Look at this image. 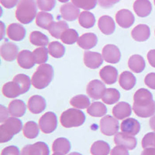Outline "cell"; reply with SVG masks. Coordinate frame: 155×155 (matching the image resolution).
Masks as SVG:
<instances>
[{
  "label": "cell",
  "mask_w": 155,
  "mask_h": 155,
  "mask_svg": "<svg viewBox=\"0 0 155 155\" xmlns=\"http://www.w3.org/2000/svg\"><path fill=\"white\" fill-rule=\"evenodd\" d=\"M9 113L7 111L6 108L4 106H0V114H1V119H0V122L1 123H4L6 120H8L9 117Z\"/></svg>",
  "instance_id": "cell-52"
},
{
  "label": "cell",
  "mask_w": 155,
  "mask_h": 155,
  "mask_svg": "<svg viewBox=\"0 0 155 155\" xmlns=\"http://www.w3.org/2000/svg\"><path fill=\"white\" fill-rule=\"evenodd\" d=\"M50 150L48 144L39 141L34 144H28L22 149L20 155H49Z\"/></svg>",
  "instance_id": "cell-8"
},
{
  "label": "cell",
  "mask_w": 155,
  "mask_h": 155,
  "mask_svg": "<svg viewBox=\"0 0 155 155\" xmlns=\"http://www.w3.org/2000/svg\"><path fill=\"white\" fill-rule=\"evenodd\" d=\"M69 29L68 24L65 21L54 22L49 28L50 34L56 39H61L62 34L66 30Z\"/></svg>",
  "instance_id": "cell-32"
},
{
  "label": "cell",
  "mask_w": 155,
  "mask_h": 155,
  "mask_svg": "<svg viewBox=\"0 0 155 155\" xmlns=\"http://www.w3.org/2000/svg\"><path fill=\"white\" fill-rule=\"evenodd\" d=\"M137 79L136 77L130 71H124L120 74L119 78V83L121 88L124 90H130L135 86Z\"/></svg>",
  "instance_id": "cell-29"
},
{
  "label": "cell",
  "mask_w": 155,
  "mask_h": 155,
  "mask_svg": "<svg viewBox=\"0 0 155 155\" xmlns=\"http://www.w3.org/2000/svg\"><path fill=\"white\" fill-rule=\"evenodd\" d=\"M60 121L65 128L78 127L85 123V115L79 109H68L61 115Z\"/></svg>",
  "instance_id": "cell-5"
},
{
  "label": "cell",
  "mask_w": 155,
  "mask_h": 155,
  "mask_svg": "<svg viewBox=\"0 0 155 155\" xmlns=\"http://www.w3.org/2000/svg\"><path fill=\"white\" fill-rule=\"evenodd\" d=\"M78 34L75 30L68 29L62 34L61 40L65 44H73L78 40Z\"/></svg>",
  "instance_id": "cell-43"
},
{
  "label": "cell",
  "mask_w": 155,
  "mask_h": 155,
  "mask_svg": "<svg viewBox=\"0 0 155 155\" xmlns=\"http://www.w3.org/2000/svg\"><path fill=\"white\" fill-rule=\"evenodd\" d=\"M39 127L44 134H51L58 127V118L53 112H48L39 120Z\"/></svg>",
  "instance_id": "cell-6"
},
{
  "label": "cell",
  "mask_w": 155,
  "mask_h": 155,
  "mask_svg": "<svg viewBox=\"0 0 155 155\" xmlns=\"http://www.w3.org/2000/svg\"><path fill=\"white\" fill-rule=\"evenodd\" d=\"M40 127L34 121H28L23 128V135L28 139H34L39 135Z\"/></svg>",
  "instance_id": "cell-37"
},
{
  "label": "cell",
  "mask_w": 155,
  "mask_h": 155,
  "mask_svg": "<svg viewBox=\"0 0 155 155\" xmlns=\"http://www.w3.org/2000/svg\"><path fill=\"white\" fill-rule=\"evenodd\" d=\"M78 22L83 28H92L95 25V17L92 12H88V11H83L80 13L79 17H78Z\"/></svg>",
  "instance_id": "cell-36"
},
{
  "label": "cell",
  "mask_w": 155,
  "mask_h": 155,
  "mask_svg": "<svg viewBox=\"0 0 155 155\" xmlns=\"http://www.w3.org/2000/svg\"><path fill=\"white\" fill-rule=\"evenodd\" d=\"M71 105L75 109H88L90 106V100L85 95H78L73 97L70 100Z\"/></svg>",
  "instance_id": "cell-40"
},
{
  "label": "cell",
  "mask_w": 155,
  "mask_h": 155,
  "mask_svg": "<svg viewBox=\"0 0 155 155\" xmlns=\"http://www.w3.org/2000/svg\"><path fill=\"white\" fill-rule=\"evenodd\" d=\"M102 58L108 63L117 64L121 58V53L118 47L107 44L102 49Z\"/></svg>",
  "instance_id": "cell-10"
},
{
  "label": "cell",
  "mask_w": 155,
  "mask_h": 155,
  "mask_svg": "<svg viewBox=\"0 0 155 155\" xmlns=\"http://www.w3.org/2000/svg\"><path fill=\"white\" fill-rule=\"evenodd\" d=\"M0 2L2 6L6 9H12L19 3V0H0Z\"/></svg>",
  "instance_id": "cell-51"
},
{
  "label": "cell",
  "mask_w": 155,
  "mask_h": 155,
  "mask_svg": "<svg viewBox=\"0 0 155 155\" xmlns=\"http://www.w3.org/2000/svg\"><path fill=\"white\" fill-rule=\"evenodd\" d=\"M120 128L123 133L130 136H135L139 134L140 130V124L135 119L128 118L122 122Z\"/></svg>",
  "instance_id": "cell-20"
},
{
  "label": "cell",
  "mask_w": 155,
  "mask_h": 155,
  "mask_svg": "<svg viewBox=\"0 0 155 155\" xmlns=\"http://www.w3.org/2000/svg\"><path fill=\"white\" fill-rule=\"evenodd\" d=\"M77 43L80 48L88 51L96 46L98 43V37L93 33H87L81 35L78 38Z\"/></svg>",
  "instance_id": "cell-23"
},
{
  "label": "cell",
  "mask_w": 155,
  "mask_h": 155,
  "mask_svg": "<svg viewBox=\"0 0 155 155\" xmlns=\"http://www.w3.org/2000/svg\"><path fill=\"white\" fill-rule=\"evenodd\" d=\"M46 100L41 95H33L29 99L28 109L34 114H40L46 109Z\"/></svg>",
  "instance_id": "cell-16"
},
{
  "label": "cell",
  "mask_w": 155,
  "mask_h": 155,
  "mask_svg": "<svg viewBox=\"0 0 155 155\" xmlns=\"http://www.w3.org/2000/svg\"><path fill=\"white\" fill-rule=\"evenodd\" d=\"M149 124H150V128H151L152 130L155 132V115H153L151 118H150Z\"/></svg>",
  "instance_id": "cell-55"
},
{
  "label": "cell",
  "mask_w": 155,
  "mask_h": 155,
  "mask_svg": "<svg viewBox=\"0 0 155 155\" xmlns=\"http://www.w3.org/2000/svg\"><path fill=\"white\" fill-rule=\"evenodd\" d=\"M132 113V108L130 105L125 102H119L113 109V115L117 120H124L130 116Z\"/></svg>",
  "instance_id": "cell-22"
},
{
  "label": "cell",
  "mask_w": 155,
  "mask_h": 155,
  "mask_svg": "<svg viewBox=\"0 0 155 155\" xmlns=\"http://www.w3.org/2000/svg\"><path fill=\"white\" fill-rule=\"evenodd\" d=\"M134 9L140 17H147L152 11V5L149 0H136L134 3Z\"/></svg>",
  "instance_id": "cell-24"
},
{
  "label": "cell",
  "mask_w": 155,
  "mask_h": 155,
  "mask_svg": "<svg viewBox=\"0 0 155 155\" xmlns=\"http://www.w3.org/2000/svg\"><path fill=\"white\" fill-rule=\"evenodd\" d=\"M90 152L92 155H108L110 152V147L106 141H95L91 147Z\"/></svg>",
  "instance_id": "cell-33"
},
{
  "label": "cell",
  "mask_w": 155,
  "mask_h": 155,
  "mask_svg": "<svg viewBox=\"0 0 155 155\" xmlns=\"http://www.w3.org/2000/svg\"><path fill=\"white\" fill-rule=\"evenodd\" d=\"M106 85L99 80H92L87 85L86 92L88 96L92 99L97 100L102 99L105 92H106Z\"/></svg>",
  "instance_id": "cell-9"
},
{
  "label": "cell",
  "mask_w": 155,
  "mask_h": 155,
  "mask_svg": "<svg viewBox=\"0 0 155 155\" xmlns=\"http://www.w3.org/2000/svg\"><path fill=\"white\" fill-rule=\"evenodd\" d=\"M38 8L42 11H51L56 5V0H37Z\"/></svg>",
  "instance_id": "cell-45"
},
{
  "label": "cell",
  "mask_w": 155,
  "mask_h": 155,
  "mask_svg": "<svg viewBox=\"0 0 155 155\" xmlns=\"http://www.w3.org/2000/svg\"><path fill=\"white\" fill-rule=\"evenodd\" d=\"M120 1V0H98V3L101 7L110 8Z\"/></svg>",
  "instance_id": "cell-50"
},
{
  "label": "cell",
  "mask_w": 155,
  "mask_h": 155,
  "mask_svg": "<svg viewBox=\"0 0 155 155\" xmlns=\"http://www.w3.org/2000/svg\"><path fill=\"white\" fill-rule=\"evenodd\" d=\"M145 66L146 63L144 59L139 54L132 55L128 61V67L135 73L142 72L144 70Z\"/></svg>",
  "instance_id": "cell-28"
},
{
  "label": "cell",
  "mask_w": 155,
  "mask_h": 155,
  "mask_svg": "<svg viewBox=\"0 0 155 155\" xmlns=\"http://www.w3.org/2000/svg\"><path fill=\"white\" fill-rule=\"evenodd\" d=\"M7 36L10 40L21 41L26 37V30L19 23H11L7 27Z\"/></svg>",
  "instance_id": "cell-19"
},
{
  "label": "cell",
  "mask_w": 155,
  "mask_h": 155,
  "mask_svg": "<svg viewBox=\"0 0 155 155\" xmlns=\"http://www.w3.org/2000/svg\"><path fill=\"white\" fill-rule=\"evenodd\" d=\"M48 54H49L48 49H47L45 47H41L34 50L33 51V54H34L36 64H43L46 63L48 60Z\"/></svg>",
  "instance_id": "cell-42"
},
{
  "label": "cell",
  "mask_w": 155,
  "mask_h": 155,
  "mask_svg": "<svg viewBox=\"0 0 155 155\" xmlns=\"http://www.w3.org/2000/svg\"><path fill=\"white\" fill-rule=\"evenodd\" d=\"M54 78V68L51 64H43L37 68L31 78L32 85L37 89L48 87Z\"/></svg>",
  "instance_id": "cell-3"
},
{
  "label": "cell",
  "mask_w": 155,
  "mask_h": 155,
  "mask_svg": "<svg viewBox=\"0 0 155 155\" xmlns=\"http://www.w3.org/2000/svg\"><path fill=\"white\" fill-rule=\"evenodd\" d=\"M153 2H154V5H155V0H153Z\"/></svg>",
  "instance_id": "cell-59"
},
{
  "label": "cell",
  "mask_w": 155,
  "mask_h": 155,
  "mask_svg": "<svg viewBox=\"0 0 155 155\" xmlns=\"http://www.w3.org/2000/svg\"><path fill=\"white\" fill-rule=\"evenodd\" d=\"M58 1H59V2H63V3H67L69 0H58Z\"/></svg>",
  "instance_id": "cell-57"
},
{
  "label": "cell",
  "mask_w": 155,
  "mask_h": 155,
  "mask_svg": "<svg viewBox=\"0 0 155 155\" xmlns=\"http://www.w3.org/2000/svg\"><path fill=\"white\" fill-rule=\"evenodd\" d=\"M87 113L93 117H101L106 114L107 108L102 102H92L87 109Z\"/></svg>",
  "instance_id": "cell-34"
},
{
  "label": "cell",
  "mask_w": 155,
  "mask_h": 155,
  "mask_svg": "<svg viewBox=\"0 0 155 155\" xmlns=\"http://www.w3.org/2000/svg\"><path fill=\"white\" fill-rule=\"evenodd\" d=\"M2 92L5 97L9 98V99H14L23 94L20 87L14 81L5 83L2 86Z\"/></svg>",
  "instance_id": "cell-27"
},
{
  "label": "cell",
  "mask_w": 155,
  "mask_h": 155,
  "mask_svg": "<svg viewBox=\"0 0 155 155\" xmlns=\"http://www.w3.org/2000/svg\"><path fill=\"white\" fill-rule=\"evenodd\" d=\"M154 34H155V31H154Z\"/></svg>",
  "instance_id": "cell-60"
},
{
  "label": "cell",
  "mask_w": 155,
  "mask_h": 155,
  "mask_svg": "<svg viewBox=\"0 0 155 155\" xmlns=\"http://www.w3.org/2000/svg\"><path fill=\"white\" fill-rule=\"evenodd\" d=\"M22 128H23L22 121L16 117L12 116L6 120L0 126V142L5 143L12 140L13 136L21 131Z\"/></svg>",
  "instance_id": "cell-4"
},
{
  "label": "cell",
  "mask_w": 155,
  "mask_h": 155,
  "mask_svg": "<svg viewBox=\"0 0 155 155\" xmlns=\"http://www.w3.org/2000/svg\"><path fill=\"white\" fill-rule=\"evenodd\" d=\"M144 83L151 89H155V73H149L144 78Z\"/></svg>",
  "instance_id": "cell-47"
},
{
  "label": "cell",
  "mask_w": 155,
  "mask_h": 155,
  "mask_svg": "<svg viewBox=\"0 0 155 155\" xmlns=\"http://www.w3.org/2000/svg\"><path fill=\"white\" fill-rule=\"evenodd\" d=\"M48 52L54 58H61L65 53V48L58 41H53L48 45Z\"/></svg>",
  "instance_id": "cell-39"
},
{
  "label": "cell",
  "mask_w": 155,
  "mask_h": 155,
  "mask_svg": "<svg viewBox=\"0 0 155 155\" xmlns=\"http://www.w3.org/2000/svg\"><path fill=\"white\" fill-rule=\"evenodd\" d=\"M70 141L64 137H59L54 141L52 145V150L54 152L61 153L64 155L67 154L71 150Z\"/></svg>",
  "instance_id": "cell-31"
},
{
  "label": "cell",
  "mask_w": 155,
  "mask_h": 155,
  "mask_svg": "<svg viewBox=\"0 0 155 155\" xmlns=\"http://www.w3.org/2000/svg\"><path fill=\"white\" fill-rule=\"evenodd\" d=\"M134 101L133 109L137 116L147 118L155 115V102L149 90L140 88L134 94Z\"/></svg>",
  "instance_id": "cell-1"
},
{
  "label": "cell",
  "mask_w": 155,
  "mask_h": 155,
  "mask_svg": "<svg viewBox=\"0 0 155 155\" xmlns=\"http://www.w3.org/2000/svg\"><path fill=\"white\" fill-rule=\"evenodd\" d=\"M114 142L116 145L124 147L128 150H134L137 143L135 137L123 132H117L115 134Z\"/></svg>",
  "instance_id": "cell-11"
},
{
  "label": "cell",
  "mask_w": 155,
  "mask_h": 155,
  "mask_svg": "<svg viewBox=\"0 0 155 155\" xmlns=\"http://www.w3.org/2000/svg\"><path fill=\"white\" fill-rule=\"evenodd\" d=\"M37 12L35 0H19L16 10V17L23 24H29L37 16Z\"/></svg>",
  "instance_id": "cell-2"
},
{
  "label": "cell",
  "mask_w": 155,
  "mask_h": 155,
  "mask_svg": "<svg viewBox=\"0 0 155 155\" xmlns=\"http://www.w3.org/2000/svg\"><path fill=\"white\" fill-rule=\"evenodd\" d=\"M141 155H155V148H144V150H143V151H142V153H141Z\"/></svg>",
  "instance_id": "cell-54"
},
{
  "label": "cell",
  "mask_w": 155,
  "mask_h": 155,
  "mask_svg": "<svg viewBox=\"0 0 155 155\" xmlns=\"http://www.w3.org/2000/svg\"><path fill=\"white\" fill-rule=\"evenodd\" d=\"M13 81L19 85V86L21 88L23 94L28 92L32 84L30 78L24 74H19L16 75L13 78Z\"/></svg>",
  "instance_id": "cell-41"
},
{
  "label": "cell",
  "mask_w": 155,
  "mask_h": 155,
  "mask_svg": "<svg viewBox=\"0 0 155 155\" xmlns=\"http://www.w3.org/2000/svg\"><path fill=\"white\" fill-rule=\"evenodd\" d=\"M9 115L13 117H22L27 111V106L23 101L20 99H15L9 104L8 106Z\"/></svg>",
  "instance_id": "cell-26"
},
{
  "label": "cell",
  "mask_w": 155,
  "mask_h": 155,
  "mask_svg": "<svg viewBox=\"0 0 155 155\" xmlns=\"http://www.w3.org/2000/svg\"><path fill=\"white\" fill-rule=\"evenodd\" d=\"M119 128L120 125L118 120L109 115H106L100 120V130L104 135L109 137L115 135L118 132Z\"/></svg>",
  "instance_id": "cell-7"
},
{
  "label": "cell",
  "mask_w": 155,
  "mask_h": 155,
  "mask_svg": "<svg viewBox=\"0 0 155 155\" xmlns=\"http://www.w3.org/2000/svg\"><path fill=\"white\" fill-rule=\"evenodd\" d=\"M147 60L153 68H155V49L150 50L147 53Z\"/></svg>",
  "instance_id": "cell-53"
},
{
  "label": "cell",
  "mask_w": 155,
  "mask_h": 155,
  "mask_svg": "<svg viewBox=\"0 0 155 155\" xmlns=\"http://www.w3.org/2000/svg\"><path fill=\"white\" fill-rule=\"evenodd\" d=\"M68 155H82L80 153H78V152H72V153H70Z\"/></svg>",
  "instance_id": "cell-56"
},
{
  "label": "cell",
  "mask_w": 155,
  "mask_h": 155,
  "mask_svg": "<svg viewBox=\"0 0 155 155\" xmlns=\"http://www.w3.org/2000/svg\"><path fill=\"white\" fill-rule=\"evenodd\" d=\"M54 23L53 16L44 11L38 12L36 17V24L44 30H49L52 23Z\"/></svg>",
  "instance_id": "cell-30"
},
{
  "label": "cell",
  "mask_w": 155,
  "mask_h": 155,
  "mask_svg": "<svg viewBox=\"0 0 155 155\" xmlns=\"http://www.w3.org/2000/svg\"><path fill=\"white\" fill-rule=\"evenodd\" d=\"M99 76L107 85H113L118 79V71L116 68L107 65L102 68L99 71Z\"/></svg>",
  "instance_id": "cell-17"
},
{
  "label": "cell",
  "mask_w": 155,
  "mask_h": 155,
  "mask_svg": "<svg viewBox=\"0 0 155 155\" xmlns=\"http://www.w3.org/2000/svg\"><path fill=\"white\" fill-rule=\"evenodd\" d=\"M71 2L78 8L88 11L93 9L96 6L97 0H71Z\"/></svg>",
  "instance_id": "cell-44"
},
{
  "label": "cell",
  "mask_w": 155,
  "mask_h": 155,
  "mask_svg": "<svg viewBox=\"0 0 155 155\" xmlns=\"http://www.w3.org/2000/svg\"><path fill=\"white\" fill-rule=\"evenodd\" d=\"M60 12L62 18L67 21H74L79 17L80 10L71 2L62 5L60 8Z\"/></svg>",
  "instance_id": "cell-15"
},
{
  "label": "cell",
  "mask_w": 155,
  "mask_h": 155,
  "mask_svg": "<svg viewBox=\"0 0 155 155\" xmlns=\"http://www.w3.org/2000/svg\"><path fill=\"white\" fill-rule=\"evenodd\" d=\"M110 155H130V153L127 148L120 145H117L110 151Z\"/></svg>",
  "instance_id": "cell-49"
},
{
  "label": "cell",
  "mask_w": 155,
  "mask_h": 155,
  "mask_svg": "<svg viewBox=\"0 0 155 155\" xmlns=\"http://www.w3.org/2000/svg\"><path fill=\"white\" fill-rule=\"evenodd\" d=\"M1 155H19V150L16 146L6 147L2 150Z\"/></svg>",
  "instance_id": "cell-48"
},
{
  "label": "cell",
  "mask_w": 155,
  "mask_h": 155,
  "mask_svg": "<svg viewBox=\"0 0 155 155\" xmlns=\"http://www.w3.org/2000/svg\"><path fill=\"white\" fill-rule=\"evenodd\" d=\"M52 155H64V154L61 153H58V152H54Z\"/></svg>",
  "instance_id": "cell-58"
},
{
  "label": "cell",
  "mask_w": 155,
  "mask_h": 155,
  "mask_svg": "<svg viewBox=\"0 0 155 155\" xmlns=\"http://www.w3.org/2000/svg\"><path fill=\"white\" fill-rule=\"evenodd\" d=\"M98 27L102 34L110 35L113 34L116 28V25L113 18L109 16H102L99 18Z\"/></svg>",
  "instance_id": "cell-25"
},
{
  "label": "cell",
  "mask_w": 155,
  "mask_h": 155,
  "mask_svg": "<svg viewBox=\"0 0 155 155\" xmlns=\"http://www.w3.org/2000/svg\"><path fill=\"white\" fill-rule=\"evenodd\" d=\"M1 56L6 61H13L19 54V49L16 44L12 42H5L1 46Z\"/></svg>",
  "instance_id": "cell-14"
},
{
  "label": "cell",
  "mask_w": 155,
  "mask_h": 155,
  "mask_svg": "<svg viewBox=\"0 0 155 155\" xmlns=\"http://www.w3.org/2000/svg\"><path fill=\"white\" fill-rule=\"evenodd\" d=\"M17 63L22 68H32L36 64L33 52L28 50H23L20 51L17 56Z\"/></svg>",
  "instance_id": "cell-18"
},
{
  "label": "cell",
  "mask_w": 155,
  "mask_h": 155,
  "mask_svg": "<svg viewBox=\"0 0 155 155\" xmlns=\"http://www.w3.org/2000/svg\"><path fill=\"white\" fill-rule=\"evenodd\" d=\"M116 21L120 27L124 29L130 28L134 23L135 17L128 9H121L116 14Z\"/></svg>",
  "instance_id": "cell-12"
},
{
  "label": "cell",
  "mask_w": 155,
  "mask_h": 155,
  "mask_svg": "<svg viewBox=\"0 0 155 155\" xmlns=\"http://www.w3.org/2000/svg\"><path fill=\"white\" fill-rule=\"evenodd\" d=\"M141 144L143 148L154 147L155 148V132L148 133L143 137Z\"/></svg>",
  "instance_id": "cell-46"
},
{
  "label": "cell",
  "mask_w": 155,
  "mask_h": 155,
  "mask_svg": "<svg viewBox=\"0 0 155 155\" xmlns=\"http://www.w3.org/2000/svg\"><path fill=\"white\" fill-rule=\"evenodd\" d=\"M102 55L97 52L86 51L84 52V63L88 68L97 69L99 68L103 63Z\"/></svg>",
  "instance_id": "cell-13"
},
{
  "label": "cell",
  "mask_w": 155,
  "mask_h": 155,
  "mask_svg": "<svg viewBox=\"0 0 155 155\" xmlns=\"http://www.w3.org/2000/svg\"><path fill=\"white\" fill-rule=\"evenodd\" d=\"M131 36L138 42H143L147 41L150 36V30L147 25L139 24L133 29Z\"/></svg>",
  "instance_id": "cell-21"
},
{
  "label": "cell",
  "mask_w": 155,
  "mask_h": 155,
  "mask_svg": "<svg viewBox=\"0 0 155 155\" xmlns=\"http://www.w3.org/2000/svg\"><path fill=\"white\" fill-rule=\"evenodd\" d=\"M120 99V93L118 90L116 88H106L104 95L102 96V99L103 102L106 104L112 105L118 102Z\"/></svg>",
  "instance_id": "cell-38"
},
{
  "label": "cell",
  "mask_w": 155,
  "mask_h": 155,
  "mask_svg": "<svg viewBox=\"0 0 155 155\" xmlns=\"http://www.w3.org/2000/svg\"><path fill=\"white\" fill-rule=\"evenodd\" d=\"M30 41L37 47H46L49 45V39L45 34L40 31H33L30 34Z\"/></svg>",
  "instance_id": "cell-35"
}]
</instances>
